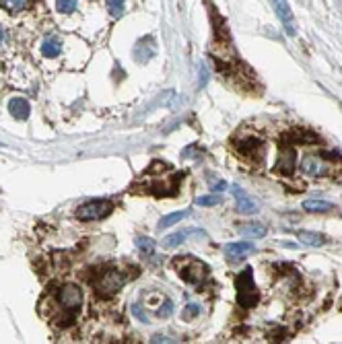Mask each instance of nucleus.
Listing matches in <instances>:
<instances>
[{
  "mask_svg": "<svg viewBox=\"0 0 342 344\" xmlns=\"http://www.w3.org/2000/svg\"><path fill=\"white\" fill-rule=\"evenodd\" d=\"M225 188H227V184H225V182L221 180V182H215L211 190H213V192H221V190H225Z\"/></svg>",
  "mask_w": 342,
  "mask_h": 344,
  "instance_id": "obj_29",
  "label": "nucleus"
},
{
  "mask_svg": "<svg viewBox=\"0 0 342 344\" xmlns=\"http://www.w3.org/2000/svg\"><path fill=\"white\" fill-rule=\"evenodd\" d=\"M200 313V305H196V303H190V305H186V309H184V319H194L196 315Z\"/></svg>",
  "mask_w": 342,
  "mask_h": 344,
  "instance_id": "obj_25",
  "label": "nucleus"
},
{
  "mask_svg": "<svg viewBox=\"0 0 342 344\" xmlns=\"http://www.w3.org/2000/svg\"><path fill=\"white\" fill-rule=\"evenodd\" d=\"M136 247H139L141 251H145V253H151L155 249V241H151L149 237H139L136 239Z\"/></svg>",
  "mask_w": 342,
  "mask_h": 344,
  "instance_id": "obj_24",
  "label": "nucleus"
},
{
  "mask_svg": "<svg viewBox=\"0 0 342 344\" xmlns=\"http://www.w3.org/2000/svg\"><path fill=\"white\" fill-rule=\"evenodd\" d=\"M272 5H275V11H277V17L281 19V23L287 31V35H295L297 33V23H295V17L287 5V0H272Z\"/></svg>",
  "mask_w": 342,
  "mask_h": 344,
  "instance_id": "obj_9",
  "label": "nucleus"
},
{
  "mask_svg": "<svg viewBox=\"0 0 342 344\" xmlns=\"http://www.w3.org/2000/svg\"><path fill=\"white\" fill-rule=\"evenodd\" d=\"M177 268V274L181 276V281H186L188 285H200L204 278H207V264L196 260V257H184L181 262L175 264Z\"/></svg>",
  "mask_w": 342,
  "mask_h": 344,
  "instance_id": "obj_3",
  "label": "nucleus"
},
{
  "mask_svg": "<svg viewBox=\"0 0 342 344\" xmlns=\"http://www.w3.org/2000/svg\"><path fill=\"white\" fill-rule=\"evenodd\" d=\"M151 342L163 344V342H171V338H167V336H161V334H157V336H153V338H151Z\"/></svg>",
  "mask_w": 342,
  "mask_h": 344,
  "instance_id": "obj_28",
  "label": "nucleus"
},
{
  "mask_svg": "<svg viewBox=\"0 0 342 344\" xmlns=\"http://www.w3.org/2000/svg\"><path fill=\"white\" fill-rule=\"evenodd\" d=\"M124 9H126L124 0H107V13L111 19H120L124 15Z\"/></svg>",
  "mask_w": 342,
  "mask_h": 344,
  "instance_id": "obj_21",
  "label": "nucleus"
},
{
  "mask_svg": "<svg viewBox=\"0 0 342 344\" xmlns=\"http://www.w3.org/2000/svg\"><path fill=\"white\" fill-rule=\"evenodd\" d=\"M9 112H11V116H13L15 120H27V118H29V112H31L29 101L23 99V97L11 99V101H9Z\"/></svg>",
  "mask_w": 342,
  "mask_h": 344,
  "instance_id": "obj_12",
  "label": "nucleus"
},
{
  "mask_svg": "<svg viewBox=\"0 0 342 344\" xmlns=\"http://www.w3.org/2000/svg\"><path fill=\"white\" fill-rule=\"evenodd\" d=\"M266 233H268V229L262 223H252V225H245L241 229V235H245V237H252V239H260V237H264Z\"/></svg>",
  "mask_w": 342,
  "mask_h": 344,
  "instance_id": "obj_18",
  "label": "nucleus"
},
{
  "mask_svg": "<svg viewBox=\"0 0 342 344\" xmlns=\"http://www.w3.org/2000/svg\"><path fill=\"white\" fill-rule=\"evenodd\" d=\"M233 198H235V208L239 214H254L258 212V204L249 198L239 186H233Z\"/></svg>",
  "mask_w": 342,
  "mask_h": 344,
  "instance_id": "obj_10",
  "label": "nucleus"
},
{
  "mask_svg": "<svg viewBox=\"0 0 342 344\" xmlns=\"http://www.w3.org/2000/svg\"><path fill=\"white\" fill-rule=\"evenodd\" d=\"M285 140H289V142H297V144H317L320 142V138H317L313 132H307V130H295L293 134H289V136H285Z\"/></svg>",
  "mask_w": 342,
  "mask_h": 344,
  "instance_id": "obj_14",
  "label": "nucleus"
},
{
  "mask_svg": "<svg viewBox=\"0 0 342 344\" xmlns=\"http://www.w3.org/2000/svg\"><path fill=\"white\" fill-rule=\"evenodd\" d=\"M184 239H188V231H179V233H173V235H167V237L163 239V247L165 249H171V247H177L184 243Z\"/></svg>",
  "mask_w": 342,
  "mask_h": 344,
  "instance_id": "obj_19",
  "label": "nucleus"
},
{
  "mask_svg": "<svg viewBox=\"0 0 342 344\" xmlns=\"http://www.w3.org/2000/svg\"><path fill=\"white\" fill-rule=\"evenodd\" d=\"M235 289H237V305L243 309H252L260 303V291L254 283V268L245 266L237 278H235Z\"/></svg>",
  "mask_w": 342,
  "mask_h": 344,
  "instance_id": "obj_1",
  "label": "nucleus"
},
{
  "mask_svg": "<svg viewBox=\"0 0 342 344\" xmlns=\"http://www.w3.org/2000/svg\"><path fill=\"white\" fill-rule=\"evenodd\" d=\"M171 313H173V303L167 299V301H163L161 309H157V315H159V317H169Z\"/></svg>",
  "mask_w": 342,
  "mask_h": 344,
  "instance_id": "obj_26",
  "label": "nucleus"
},
{
  "mask_svg": "<svg viewBox=\"0 0 342 344\" xmlns=\"http://www.w3.org/2000/svg\"><path fill=\"white\" fill-rule=\"evenodd\" d=\"M41 54L45 58H56L62 54V39L58 35H48L41 41Z\"/></svg>",
  "mask_w": 342,
  "mask_h": 344,
  "instance_id": "obj_13",
  "label": "nucleus"
},
{
  "mask_svg": "<svg viewBox=\"0 0 342 344\" xmlns=\"http://www.w3.org/2000/svg\"><path fill=\"white\" fill-rule=\"evenodd\" d=\"M297 237H299V241H301V243H305V245H309V247H320V245H324V243H326V237H324L322 233L299 231V233H297Z\"/></svg>",
  "mask_w": 342,
  "mask_h": 344,
  "instance_id": "obj_15",
  "label": "nucleus"
},
{
  "mask_svg": "<svg viewBox=\"0 0 342 344\" xmlns=\"http://www.w3.org/2000/svg\"><path fill=\"white\" fill-rule=\"evenodd\" d=\"M132 311H134V315H136V317H139V319L143 321V324H147V321H149V317H147V313L143 311V307H141V305H134V307H132Z\"/></svg>",
  "mask_w": 342,
  "mask_h": 344,
  "instance_id": "obj_27",
  "label": "nucleus"
},
{
  "mask_svg": "<svg viewBox=\"0 0 342 344\" xmlns=\"http://www.w3.org/2000/svg\"><path fill=\"white\" fill-rule=\"evenodd\" d=\"M5 41H7V31H5L3 27H0V46H3Z\"/></svg>",
  "mask_w": 342,
  "mask_h": 344,
  "instance_id": "obj_30",
  "label": "nucleus"
},
{
  "mask_svg": "<svg viewBox=\"0 0 342 344\" xmlns=\"http://www.w3.org/2000/svg\"><path fill=\"white\" fill-rule=\"evenodd\" d=\"M93 285L101 297H111L126 285V274L122 270H105L95 278Z\"/></svg>",
  "mask_w": 342,
  "mask_h": 344,
  "instance_id": "obj_2",
  "label": "nucleus"
},
{
  "mask_svg": "<svg viewBox=\"0 0 342 344\" xmlns=\"http://www.w3.org/2000/svg\"><path fill=\"white\" fill-rule=\"evenodd\" d=\"M299 169L303 171L305 176H311V178H320V176H328L330 174V167L326 163L324 157H315V155H307L301 159L299 163Z\"/></svg>",
  "mask_w": 342,
  "mask_h": 344,
  "instance_id": "obj_6",
  "label": "nucleus"
},
{
  "mask_svg": "<svg viewBox=\"0 0 342 344\" xmlns=\"http://www.w3.org/2000/svg\"><path fill=\"white\" fill-rule=\"evenodd\" d=\"M111 208L113 206L109 200H89L75 210V217L81 221H101L111 212Z\"/></svg>",
  "mask_w": 342,
  "mask_h": 344,
  "instance_id": "obj_5",
  "label": "nucleus"
},
{
  "mask_svg": "<svg viewBox=\"0 0 342 344\" xmlns=\"http://www.w3.org/2000/svg\"><path fill=\"white\" fill-rule=\"evenodd\" d=\"M196 204L198 206H217V204H221V196L219 194H215V196H200V198H196Z\"/></svg>",
  "mask_w": 342,
  "mask_h": 344,
  "instance_id": "obj_23",
  "label": "nucleus"
},
{
  "mask_svg": "<svg viewBox=\"0 0 342 344\" xmlns=\"http://www.w3.org/2000/svg\"><path fill=\"white\" fill-rule=\"evenodd\" d=\"M303 208L307 212H330L334 208V204L328 202V200H305Z\"/></svg>",
  "mask_w": 342,
  "mask_h": 344,
  "instance_id": "obj_16",
  "label": "nucleus"
},
{
  "mask_svg": "<svg viewBox=\"0 0 342 344\" xmlns=\"http://www.w3.org/2000/svg\"><path fill=\"white\" fill-rule=\"evenodd\" d=\"M190 214V210H179V212H171V214H165V217L159 221V229H167V227H171V225H175V223H179L181 219H186Z\"/></svg>",
  "mask_w": 342,
  "mask_h": 344,
  "instance_id": "obj_17",
  "label": "nucleus"
},
{
  "mask_svg": "<svg viewBox=\"0 0 342 344\" xmlns=\"http://www.w3.org/2000/svg\"><path fill=\"white\" fill-rule=\"evenodd\" d=\"M256 251V245L252 241H237V243H227L225 245V253L229 260H241L243 255Z\"/></svg>",
  "mask_w": 342,
  "mask_h": 344,
  "instance_id": "obj_11",
  "label": "nucleus"
},
{
  "mask_svg": "<svg viewBox=\"0 0 342 344\" xmlns=\"http://www.w3.org/2000/svg\"><path fill=\"white\" fill-rule=\"evenodd\" d=\"M79 7V0H56V11L62 15H71Z\"/></svg>",
  "mask_w": 342,
  "mask_h": 344,
  "instance_id": "obj_22",
  "label": "nucleus"
},
{
  "mask_svg": "<svg viewBox=\"0 0 342 344\" xmlns=\"http://www.w3.org/2000/svg\"><path fill=\"white\" fill-rule=\"evenodd\" d=\"M0 7L9 13H21L29 7V0H0Z\"/></svg>",
  "mask_w": 342,
  "mask_h": 344,
  "instance_id": "obj_20",
  "label": "nucleus"
},
{
  "mask_svg": "<svg viewBox=\"0 0 342 344\" xmlns=\"http://www.w3.org/2000/svg\"><path fill=\"white\" fill-rule=\"evenodd\" d=\"M295 169H297V153H295L293 146H283L275 171L277 174H283V176H291Z\"/></svg>",
  "mask_w": 342,
  "mask_h": 344,
  "instance_id": "obj_8",
  "label": "nucleus"
},
{
  "mask_svg": "<svg viewBox=\"0 0 342 344\" xmlns=\"http://www.w3.org/2000/svg\"><path fill=\"white\" fill-rule=\"evenodd\" d=\"M58 305L68 315V319H73L79 307L83 305V291L77 285H64L58 291Z\"/></svg>",
  "mask_w": 342,
  "mask_h": 344,
  "instance_id": "obj_4",
  "label": "nucleus"
},
{
  "mask_svg": "<svg viewBox=\"0 0 342 344\" xmlns=\"http://www.w3.org/2000/svg\"><path fill=\"white\" fill-rule=\"evenodd\" d=\"M237 153L243 155L245 159H252V161H260L264 157V142L260 138H245V140H239L235 144Z\"/></svg>",
  "mask_w": 342,
  "mask_h": 344,
  "instance_id": "obj_7",
  "label": "nucleus"
}]
</instances>
